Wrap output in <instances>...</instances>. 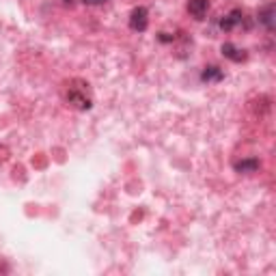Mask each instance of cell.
<instances>
[{
  "label": "cell",
  "mask_w": 276,
  "mask_h": 276,
  "mask_svg": "<svg viewBox=\"0 0 276 276\" xmlns=\"http://www.w3.org/2000/svg\"><path fill=\"white\" fill-rule=\"evenodd\" d=\"M80 87H69L67 91V102L73 106V108H78V110H89L91 106H93V99H91L89 95V85H85V82H78Z\"/></svg>",
  "instance_id": "cell-1"
},
{
  "label": "cell",
  "mask_w": 276,
  "mask_h": 276,
  "mask_svg": "<svg viewBox=\"0 0 276 276\" xmlns=\"http://www.w3.org/2000/svg\"><path fill=\"white\" fill-rule=\"evenodd\" d=\"M147 26H149V13L145 7H136L130 13V29L136 33H145Z\"/></svg>",
  "instance_id": "cell-2"
},
{
  "label": "cell",
  "mask_w": 276,
  "mask_h": 276,
  "mask_svg": "<svg viewBox=\"0 0 276 276\" xmlns=\"http://www.w3.org/2000/svg\"><path fill=\"white\" fill-rule=\"evenodd\" d=\"M244 22V13L240 11V9H233L229 15H225L223 20H220V29L223 31H233L237 24H242Z\"/></svg>",
  "instance_id": "cell-3"
},
{
  "label": "cell",
  "mask_w": 276,
  "mask_h": 276,
  "mask_svg": "<svg viewBox=\"0 0 276 276\" xmlns=\"http://www.w3.org/2000/svg\"><path fill=\"white\" fill-rule=\"evenodd\" d=\"M207 9H209V0H188V11L197 20H203L207 15Z\"/></svg>",
  "instance_id": "cell-4"
},
{
  "label": "cell",
  "mask_w": 276,
  "mask_h": 276,
  "mask_svg": "<svg viewBox=\"0 0 276 276\" xmlns=\"http://www.w3.org/2000/svg\"><path fill=\"white\" fill-rule=\"evenodd\" d=\"M223 57L225 59H229V61H233V63H242L244 59H246V52L244 50H240L237 45H233V43H223Z\"/></svg>",
  "instance_id": "cell-5"
},
{
  "label": "cell",
  "mask_w": 276,
  "mask_h": 276,
  "mask_svg": "<svg viewBox=\"0 0 276 276\" xmlns=\"http://www.w3.org/2000/svg\"><path fill=\"white\" fill-rule=\"evenodd\" d=\"M259 167H261V164H259V160H257V158H246V160H240L235 164V171L242 173V175H251V173L259 171Z\"/></svg>",
  "instance_id": "cell-6"
},
{
  "label": "cell",
  "mask_w": 276,
  "mask_h": 276,
  "mask_svg": "<svg viewBox=\"0 0 276 276\" xmlns=\"http://www.w3.org/2000/svg\"><path fill=\"white\" fill-rule=\"evenodd\" d=\"M259 22L268 31H274V5H265L259 11Z\"/></svg>",
  "instance_id": "cell-7"
},
{
  "label": "cell",
  "mask_w": 276,
  "mask_h": 276,
  "mask_svg": "<svg viewBox=\"0 0 276 276\" xmlns=\"http://www.w3.org/2000/svg\"><path fill=\"white\" fill-rule=\"evenodd\" d=\"M201 78H203V82H220V80L225 78V73H223V69H220V67L209 65V67H205V69H203V73H201Z\"/></svg>",
  "instance_id": "cell-8"
},
{
  "label": "cell",
  "mask_w": 276,
  "mask_h": 276,
  "mask_svg": "<svg viewBox=\"0 0 276 276\" xmlns=\"http://www.w3.org/2000/svg\"><path fill=\"white\" fill-rule=\"evenodd\" d=\"M106 0H85V5H104Z\"/></svg>",
  "instance_id": "cell-9"
},
{
  "label": "cell",
  "mask_w": 276,
  "mask_h": 276,
  "mask_svg": "<svg viewBox=\"0 0 276 276\" xmlns=\"http://www.w3.org/2000/svg\"><path fill=\"white\" fill-rule=\"evenodd\" d=\"M65 3H71V0H65Z\"/></svg>",
  "instance_id": "cell-10"
}]
</instances>
